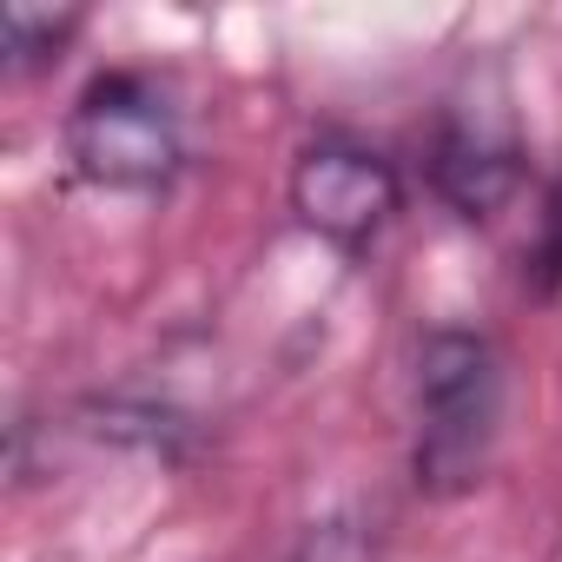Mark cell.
<instances>
[{
	"instance_id": "cell-2",
	"label": "cell",
	"mask_w": 562,
	"mask_h": 562,
	"mask_svg": "<svg viewBox=\"0 0 562 562\" xmlns=\"http://www.w3.org/2000/svg\"><path fill=\"white\" fill-rule=\"evenodd\" d=\"M67 159L106 192H166L186 166V120L153 74H100L67 113Z\"/></svg>"
},
{
	"instance_id": "cell-5",
	"label": "cell",
	"mask_w": 562,
	"mask_h": 562,
	"mask_svg": "<svg viewBox=\"0 0 562 562\" xmlns=\"http://www.w3.org/2000/svg\"><path fill=\"white\" fill-rule=\"evenodd\" d=\"M0 34H8V67L27 74V67H47L60 60V47L80 34V14L74 8H27V0H14L8 14H0Z\"/></svg>"
},
{
	"instance_id": "cell-1",
	"label": "cell",
	"mask_w": 562,
	"mask_h": 562,
	"mask_svg": "<svg viewBox=\"0 0 562 562\" xmlns=\"http://www.w3.org/2000/svg\"><path fill=\"white\" fill-rule=\"evenodd\" d=\"M503 437V358L476 331H430L417 351V490L463 496L490 476Z\"/></svg>"
},
{
	"instance_id": "cell-4",
	"label": "cell",
	"mask_w": 562,
	"mask_h": 562,
	"mask_svg": "<svg viewBox=\"0 0 562 562\" xmlns=\"http://www.w3.org/2000/svg\"><path fill=\"white\" fill-rule=\"evenodd\" d=\"M522 186V153L503 133L483 126H457L437 146V192L463 212V218H490L509 205V192Z\"/></svg>"
},
{
	"instance_id": "cell-3",
	"label": "cell",
	"mask_w": 562,
	"mask_h": 562,
	"mask_svg": "<svg viewBox=\"0 0 562 562\" xmlns=\"http://www.w3.org/2000/svg\"><path fill=\"white\" fill-rule=\"evenodd\" d=\"M397 205H404V179H397V166L378 146L318 139L292 166V212H299V225H312L318 238H331L345 251L371 245L397 218Z\"/></svg>"
}]
</instances>
